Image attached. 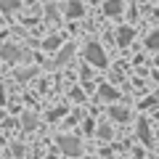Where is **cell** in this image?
<instances>
[{"label":"cell","instance_id":"obj_1","mask_svg":"<svg viewBox=\"0 0 159 159\" xmlns=\"http://www.w3.org/2000/svg\"><path fill=\"white\" fill-rule=\"evenodd\" d=\"M85 61H90L93 66L103 69L109 64V58H106V53H103V48L98 45V43H88L85 45Z\"/></svg>","mask_w":159,"mask_h":159},{"label":"cell","instance_id":"obj_2","mask_svg":"<svg viewBox=\"0 0 159 159\" xmlns=\"http://www.w3.org/2000/svg\"><path fill=\"white\" fill-rule=\"evenodd\" d=\"M61 148H64V154H69V157H77L80 154L77 138H61Z\"/></svg>","mask_w":159,"mask_h":159},{"label":"cell","instance_id":"obj_3","mask_svg":"<svg viewBox=\"0 0 159 159\" xmlns=\"http://www.w3.org/2000/svg\"><path fill=\"white\" fill-rule=\"evenodd\" d=\"M133 34H135L133 27H122L117 32V43H119V45H127V43H133Z\"/></svg>","mask_w":159,"mask_h":159},{"label":"cell","instance_id":"obj_4","mask_svg":"<svg viewBox=\"0 0 159 159\" xmlns=\"http://www.w3.org/2000/svg\"><path fill=\"white\" fill-rule=\"evenodd\" d=\"M103 11H106L109 16H119V11H122V3H119V0H106V3H103Z\"/></svg>","mask_w":159,"mask_h":159},{"label":"cell","instance_id":"obj_5","mask_svg":"<svg viewBox=\"0 0 159 159\" xmlns=\"http://www.w3.org/2000/svg\"><path fill=\"white\" fill-rule=\"evenodd\" d=\"M82 13H85V8L80 6V3H69V6H66V16L69 19H80Z\"/></svg>","mask_w":159,"mask_h":159},{"label":"cell","instance_id":"obj_6","mask_svg":"<svg viewBox=\"0 0 159 159\" xmlns=\"http://www.w3.org/2000/svg\"><path fill=\"white\" fill-rule=\"evenodd\" d=\"M109 114H111V117L117 119V122H125V119L130 117V111H127V109H117V106H111V109H109Z\"/></svg>","mask_w":159,"mask_h":159},{"label":"cell","instance_id":"obj_7","mask_svg":"<svg viewBox=\"0 0 159 159\" xmlns=\"http://www.w3.org/2000/svg\"><path fill=\"white\" fill-rule=\"evenodd\" d=\"M101 96H103V98H117V90L109 88V85H103V88H101Z\"/></svg>","mask_w":159,"mask_h":159},{"label":"cell","instance_id":"obj_8","mask_svg":"<svg viewBox=\"0 0 159 159\" xmlns=\"http://www.w3.org/2000/svg\"><path fill=\"white\" fill-rule=\"evenodd\" d=\"M146 45H148V48H159V32H157V34H151V37L146 40Z\"/></svg>","mask_w":159,"mask_h":159},{"label":"cell","instance_id":"obj_9","mask_svg":"<svg viewBox=\"0 0 159 159\" xmlns=\"http://www.w3.org/2000/svg\"><path fill=\"white\" fill-rule=\"evenodd\" d=\"M138 133H141V138H143V141L148 143V133H146V122H141V125H138Z\"/></svg>","mask_w":159,"mask_h":159},{"label":"cell","instance_id":"obj_10","mask_svg":"<svg viewBox=\"0 0 159 159\" xmlns=\"http://www.w3.org/2000/svg\"><path fill=\"white\" fill-rule=\"evenodd\" d=\"M3 3H6V8H13V6H16L13 0H3Z\"/></svg>","mask_w":159,"mask_h":159}]
</instances>
